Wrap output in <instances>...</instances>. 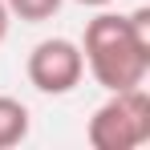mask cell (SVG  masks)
<instances>
[{"mask_svg": "<svg viewBox=\"0 0 150 150\" xmlns=\"http://www.w3.org/2000/svg\"><path fill=\"white\" fill-rule=\"evenodd\" d=\"M81 57L105 93L142 85L150 73V8H134L126 16L98 12L85 25Z\"/></svg>", "mask_w": 150, "mask_h": 150, "instance_id": "cell-1", "label": "cell"}, {"mask_svg": "<svg viewBox=\"0 0 150 150\" xmlns=\"http://www.w3.org/2000/svg\"><path fill=\"white\" fill-rule=\"evenodd\" d=\"M93 150H138L150 142V98L142 85L118 89L93 110L85 126Z\"/></svg>", "mask_w": 150, "mask_h": 150, "instance_id": "cell-2", "label": "cell"}, {"mask_svg": "<svg viewBox=\"0 0 150 150\" xmlns=\"http://www.w3.org/2000/svg\"><path fill=\"white\" fill-rule=\"evenodd\" d=\"M28 85L37 93H49V98H61V93H73L85 77V57H81V45L69 41V37H49V41H37L33 53L25 61Z\"/></svg>", "mask_w": 150, "mask_h": 150, "instance_id": "cell-3", "label": "cell"}, {"mask_svg": "<svg viewBox=\"0 0 150 150\" xmlns=\"http://www.w3.org/2000/svg\"><path fill=\"white\" fill-rule=\"evenodd\" d=\"M28 130H33V114H28V105H25L21 98L0 93V150L21 146V142L28 138Z\"/></svg>", "mask_w": 150, "mask_h": 150, "instance_id": "cell-4", "label": "cell"}, {"mask_svg": "<svg viewBox=\"0 0 150 150\" xmlns=\"http://www.w3.org/2000/svg\"><path fill=\"white\" fill-rule=\"evenodd\" d=\"M4 4H8V12H12L16 21H25V25H41V21H53V16L61 12L65 0H4Z\"/></svg>", "mask_w": 150, "mask_h": 150, "instance_id": "cell-5", "label": "cell"}, {"mask_svg": "<svg viewBox=\"0 0 150 150\" xmlns=\"http://www.w3.org/2000/svg\"><path fill=\"white\" fill-rule=\"evenodd\" d=\"M8 25H12V12H8V4L0 0V45H4V37H8Z\"/></svg>", "mask_w": 150, "mask_h": 150, "instance_id": "cell-6", "label": "cell"}, {"mask_svg": "<svg viewBox=\"0 0 150 150\" xmlns=\"http://www.w3.org/2000/svg\"><path fill=\"white\" fill-rule=\"evenodd\" d=\"M73 4H85V8H110L114 0H73Z\"/></svg>", "mask_w": 150, "mask_h": 150, "instance_id": "cell-7", "label": "cell"}]
</instances>
